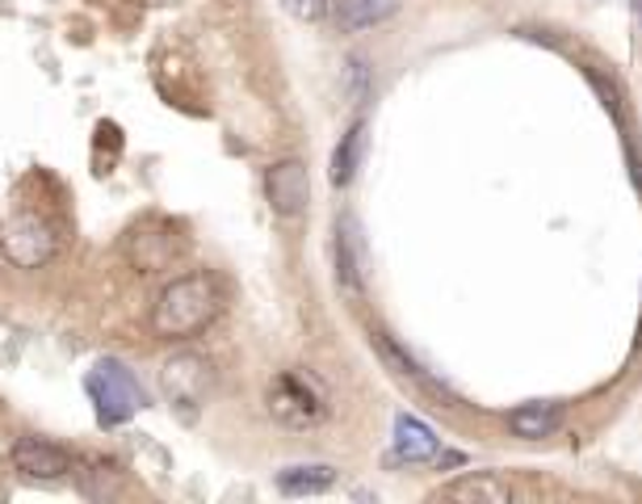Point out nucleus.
<instances>
[{
	"mask_svg": "<svg viewBox=\"0 0 642 504\" xmlns=\"http://www.w3.org/2000/svg\"><path fill=\"white\" fill-rule=\"evenodd\" d=\"M223 307L218 299V287H214L211 273H181L172 278L156 303H151V333L165 336V340H185V336H198L202 328H211L214 315Z\"/></svg>",
	"mask_w": 642,
	"mask_h": 504,
	"instance_id": "f257e3e1",
	"label": "nucleus"
},
{
	"mask_svg": "<svg viewBox=\"0 0 642 504\" xmlns=\"http://www.w3.org/2000/svg\"><path fill=\"white\" fill-rule=\"evenodd\" d=\"M563 425V408L554 400H533L525 408L508 412V433L513 437H525V441H542L550 433Z\"/></svg>",
	"mask_w": 642,
	"mask_h": 504,
	"instance_id": "1a4fd4ad",
	"label": "nucleus"
},
{
	"mask_svg": "<svg viewBox=\"0 0 642 504\" xmlns=\"http://www.w3.org/2000/svg\"><path fill=\"white\" fill-rule=\"evenodd\" d=\"M0 253L4 261L18 265V269H43L55 261L59 253V236L47 219L38 215H13L0 227Z\"/></svg>",
	"mask_w": 642,
	"mask_h": 504,
	"instance_id": "20e7f679",
	"label": "nucleus"
},
{
	"mask_svg": "<svg viewBox=\"0 0 642 504\" xmlns=\"http://www.w3.org/2000/svg\"><path fill=\"white\" fill-rule=\"evenodd\" d=\"M345 76H349V93H353V101H361V97L370 93V68H365V59H349L345 64Z\"/></svg>",
	"mask_w": 642,
	"mask_h": 504,
	"instance_id": "dca6fc26",
	"label": "nucleus"
},
{
	"mask_svg": "<svg viewBox=\"0 0 642 504\" xmlns=\"http://www.w3.org/2000/svg\"><path fill=\"white\" fill-rule=\"evenodd\" d=\"M437 450H441V441H437V433L428 429L425 421H416V416H399L395 421V458L428 462V458H437Z\"/></svg>",
	"mask_w": 642,
	"mask_h": 504,
	"instance_id": "f8f14e48",
	"label": "nucleus"
},
{
	"mask_svg": "<svg viewBox=\"0 0 642 504\" xmlns=\"http://www.w3.org/2000/svg\"><path fill=\"white\" fill-rule=\"evenodd\" d=\"M361 147H365V122H353L340 144L333 152V186H349L357 177V165H361Z\"/></svg>",
	"mask_w": 642,
	"mask_h": 504,
	"instance_id": "4468645a",
	"label": "nucleus"
},
{
	"mask_svg": "<svg viewBox=\"0 0 642 504\" xmlns=\"http://www.w3.org/2000/svg\"><path fill=\"white\" fill-rule=\"evenodd\" d=\"M404 0H340L336 4V25L345 34H361V30H374V25L391 22L399 13Z\"/></svg>",
	"mask_w": 642,
	"mask_h": 504,
	"instance_id": "9d476101",
	"label": "nucleus"
},
{
	"mask_svg": "<svg viewBox=\"0 0 642 504\" xmlns=\"http://www.w3.org/2000/svg\"><path fill=\"white\" fill-rule=\"evenodd\" d=\"M336 483V467L328 462H299L278 471V492L282 496H319Z\"/></svg>",
	"mask_w": 642,
	"mask_h": 504,
	"instance_id": "9b49d317",
	"label": "nucleus"
},
{
	"mask_svg": "<svg viewBox=\"0 0 642 504\" xmlns=\"http://www.w3.org/2000/svg\"><path fill=\"white\" fill-rule=\"evenodd\" d=\"M264 198L282 219H294L307 211L311 202V177L303 160H278L264 168Z\"/></svg>",
	"mask_w": 642,
	"mask_h": 504,
	"instance_id": "423d86ee",
	"label": "nucleus"
},
{
	"mask_svg": "<svg viewBox=\"0 0 642 504\" xmlns=\"http://www.w3.org/2000/svg\"><path fill=\"white\" fill-rule=\"evenodd\" d=\"M446 501H475V504H508L517 496V488L508 480H499L496 471H475V475H462L441 488Z\"/></svg>",
	"mask_w": 642,
	"mask_h": 504,
	"instance_id": "6e6552de",
	"label": "nucleus"
},
{
	"mask_svg": "<svg viewBox=\"0 0 642 504\" xmlns=\"http://www.w3.org/2000/svg\"><path fill=\"white\" fill-rule=\"evenodd\" d=\"M211 383H214V366L202 354H193V349H181V354L165 358V366H160V391H165V400L172 408L190 412V416L193 408H202Z\"/></svg>",
	"mask_w": 642,
	"mask_h": 504,
	"instance_id": "39448f33",
	"label": "nucleus"
},
{
	"mask_svg": "<svg viewBox=\"0 0 642 504\" xmlns=\"http://www.w3.org/2000/svg\"><path fill=\"white\" fill-rule=\"evenodd\" d=\"M9 462L25 480H64V475H71V455L47 437H18L13 450H9Z\"/></svg>",
	"mask_w": 642,
	"mask_h": 504,
	"instance_id": "0eeeda50",
	"label": "nucleus"
},
{
	"mask_svg": "<svg viewBox=\"0 0 642 504\" xmlns=\"http://www.w3.org/2000/svg\"><path fill=\"white\" fill-rule=\"evenodd\" d=\"M336 278L349 294H361V244H357L353 219L336 223Z\"/></svg>",
	"mask_w": 642,
	"mask_h": 504,
	"instance_id": "ddd939ff",
	"label": "nucleus"
},
{
	"mask_svg": "<svg viewBox=\"0 0 642 504\" xmlns=\"http://www.w3.org/2000/svg\"><path fill=\"white\" fill-rule=\"evenodd\" d=\"M282 9L294 22H324L333 13V0H282Z\"/></svg>",
	"mask_w": 642,
	"mask_h": 504,
	"instance_id": "2eb2a0df",
	"label": "nucleus"
},
{
	"mask_svg": "<svg viewBox=\"0 0 642 504\" xmlns=\"http://www.w3.org/2000/svg\"><path fill=\"white\" fill-rule=\"evenodd\" d=\"M264 404H269V416H273L278 425H285V429H311V425L324 421L328 395H324V387L315 383L311 374H303V370H285V374H278V379L269 383Z\"/></svg>",
	"mask_w": 642,
	"mask_h": 504,
	"instance_id": "7ed1b4c3",
	"label": "nucleus"
},
{
	"mask_svg": "<svg viewBox=\"0 0 642 504\" xmlns=\"http://www.w3.org/2000/svg\"><path fill=\"white\" fill-rule=\"evenodd\" d=\"M85 391H89V400H93L101 425H122V421H131V416L147 404L139 379H135L131 366L119 358L97 361L93 370H89V379H85Z\"/></svg>",
	"mask_w": 642,
	"mask_h": 504,
	"instance_id": "f03ea898",
	"label": "nucleus"
}]
</instances>
